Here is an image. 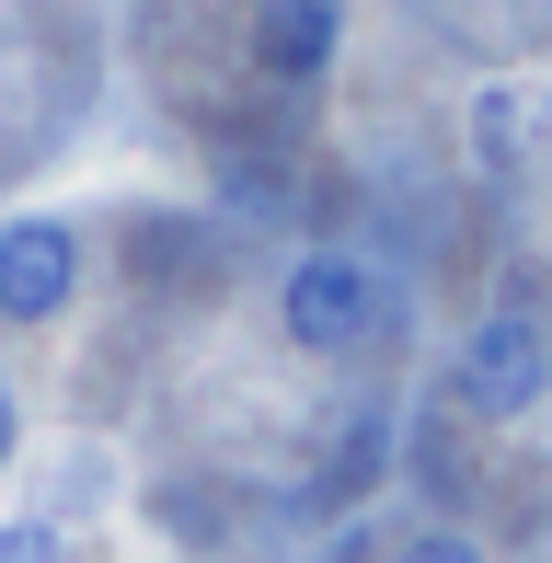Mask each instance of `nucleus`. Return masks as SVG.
I'll return each instance as SVG.
<instances>
[{
    "mask_svg": "<svg viewBox=\"0 0 552 563\" xmlns=\"http://www.w3.org/2000/svg\"><path fill=\"white\" fill-rule=\"evenodd\" d=\"M541 391H552V322L541 311H484L461 334V356H449V402L472 426H518Z\"/></svg>",
    "mask_w": 552,
    "mask_h": 563,
    "instance_id": "obj_2",
    "label": "nucleus"
},
{
    "mask_svg": "<svg viewBox=\"0 0 552 563\" xmlns=\"http://www.w3.org/2000/svg\"><path fill=\"white\" fill-rule=\"evenodd\" d=\"M541 126H552V92H541Z\"/></svg>",
    "mask_w": 552,
    "mask_h": 563,
    "instance_id": "obj_8",
    "label": "nucleus"
},
{
    "mask_svg": "<svg viewBox=\"0 0 552 563\" xmlns=\"http://www.w3.org/2000/svg\"><path fill=\"white\" fill-rule=\"evenodd\" d=\"M12 449H23V415H12V379H0V472H12Z\"/></svg>",
    "mask_w": 552,
    "mask_h": 563,
    "instance_id": "obj_7",
    "label": "nucleus"
},
{
    "mask_svg": "<svg viewBox=\"0 0 552 563\" xmlns=\"http://www.w3.org/2000/svg\"><path fill=\"white\" fill-rule=\"evenodd\" d=\"M0 563H58V529H46V518H12V529H0Z\"/></svg>",
    "mask_w": 552,
    "mask_h": 563,
    "instance_id": "obj_5",
    "label": "nucleus"
},
{
    "mask_svg": "<svg viewBox=\"0 0 552 563\" xmlns=\"http://www.w3.org/2000/svg\"><path fill=\"white\" fill-rule=\"evenodd\" d=\"M69 299H81V230L69 219H0V322L12 334H35V322H58Z\"/></svg>",
    "mask_w": 552,
    "mask_h": 563,
    "instance_id": "obj_3",
    "label": "nucleus"
},
{
    "mask_svg": "<svg viewBox=\"0 0 552 563\" xmlns=\"http://www.w3.org/2000/svg\"><path fill=\"white\" fill-rule=\"evenodd\" d=\"M242 46H254L265 81H322L345 46V0H254L242 12Z\"/></svg>",
    "mask_w": 552,
    "mask_h": 563,
    "instance_id": "obj_4",
    "label": "nucleus"
},
{
    "mask_svg": "<svg viewBox=\"0 0 552 563\" xmlns=\"http://www.w3.org/2000/svg\"><path fill=\"white\" fill-rule=\"evenodd\" d=\"M276 334L299 356H357L380 334V265L368 253H288V276H276Z\"/></svg>",
    "mask_w": 552,
    "mask_h": 563,
    "instance_id": "obj_1",
    "label": "nucleus"
},
{
    "mask_svg": "<svg viewBox=\"0 0 552 563\" xmlns=\"http://www.w3.org/2000/svg\"><path fill=\"white\" fill-rule=\"evenodd\" d=\"M404 563H484V541H461V529H426V541H404Z\"/></svg>",
    "mask_w": 552,
    "mask_h": 563,
    "instance_id": "obj_6",
    "label": "nucleus"
}]
</instances>
